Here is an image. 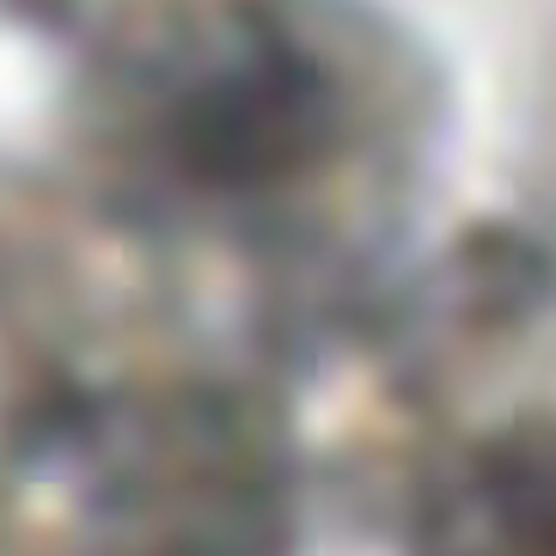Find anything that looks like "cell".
<instances>
[{
	"mask_svg": "<svg viewBox=\"0 0 556 556\" xmlns=\"http://www.w3.org/2000/svg\"><path fill=\"white\" fill-rule=\"evenodd\" d=\"M276 483L232 392L67 330L0 428V556H276Z\"/></svg>",
	"mask_w": 556,
	"mask_h": 556,
	"instance_id": "obj_1",
	"label": "cell"
}]
</instances>
